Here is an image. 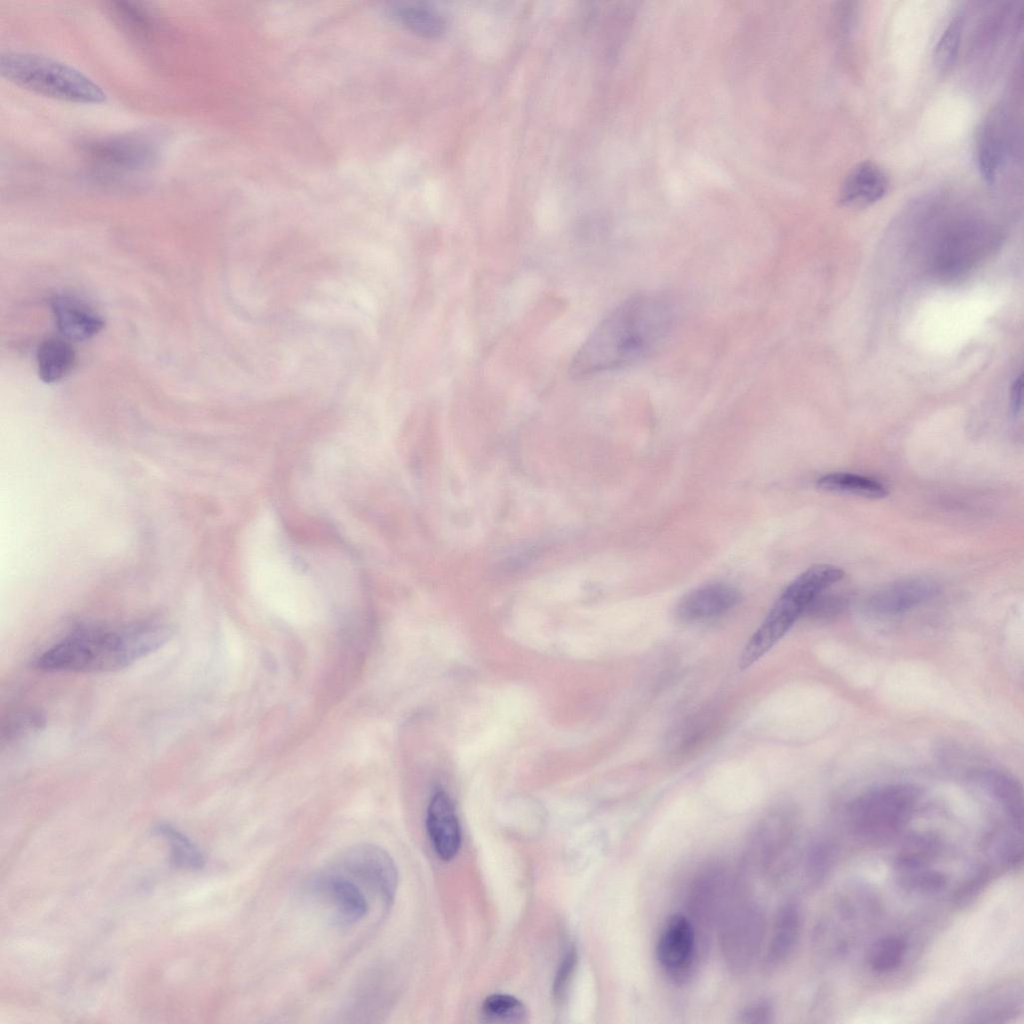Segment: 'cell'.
I'll list each match as a JSON object with an SVG mask.
<instances>
[{"label": "cell", "instance_id": "obj_1", "mask_svg": "<svg viewBox=\"0 0 1024 1024\" xmlns=\"http://www.w3.org/2000/svg\"><path fill=\"white\" fill-rule=\"evenodd\" d=\"M676 319V304L665 293L643 292L626 298L580 346L570 363V375L584 379L645 359L669 337Z\"/></svg>", "mask_w": 1024, "mask_h": 1024}, {"label": "cell", "instance_id": "obj_2", "mask_svg": "<svg viewBox=\"0 0 1024 1024\" xmlns=\"http://www.w3.org/2000/svg\"><path fill=\"white\" fill-rule=\"evenodd\" d=\"M170 634L166 626L156 623L81 627L46 649L33 666L50 672H113L156 651Z\"/></svg>", "mask_w": 1024, "mask_h": 1024}, {"label": "cell", "instance_id": "obj_3", "mask_svg": "<svg viewBox=\"0 0 1024 1024\" xmlns=\"http://www.w3.org/2000/svg\"><path fill=\"white\" fill-rule=\"evenodd\" d=\"M934 225L929 262L934 273L942 278L966 273L999 242L996 228L970 211H954Z\"/></svg>", "mask_w": 1024, "mask_h": 1024}, {"label": "cell", "instance_id": "obj_4", "mask_svg": "<svg viewBox=\"0 0 1024 1024\" xmlns=\"http://www.w3.org/2000/svg\"><path fill=\"white\" fill-rule=\"evenodd\" d=\"M843 577L844 571L841 568L831 564H817L795 578L746 643L740 657V667H750L765 655L805 614L810 604Z\"/></svg>", "mask_w": 1024, "mask_h": 1024}, {"label": "cell", "instance_id": "obj_5", "mask_svg": "<svg viewBox=\"0 0 1024 1024\" xmlns=\"http://www.w3.org/2000/svg\"><path fill=\"white\" fill-rule=\"evenodd\" d=\"M3 77L31 92L73 103L105 101L104 90L79 70L43 55L8 52L0 57Z\"/></svg>", "mask_w": 1024, "mask_h": 1024}, {"label": "cell", "instance_id": "obj_6", "mask_svg": "<svg viewBox=\"0 0 1024 1024\" xmlns=\"http://www.w3.org/2000/svg\"><path fill=\"white\" fill-rule=\"evenodd\" d=\"M717 927L720 953L726 968L735 975L747 973L761 959L768 932L762 906L753 899L735 894Z\"/></svg>", "mask_w": 1024, "mask_h": 1024}, {"label": "cell", "instance_id": "obj_7", "mask_svg": "<svg viewBox=\"0 0 1024 1024\" xmlns=\"http://www.w3.org/2000/svg\"><path fill=\"white\" fill-rule=\"evenodd\" d=\"M796 833L797 822L790 807L772 806L748 836L746 863L770 883L780 882L793 862Z\"/></svg>", "mask_w": 1024, "mask_h": 1024}, {"label": "cell", "instance_id": "obj_8", "mask_svg": "<svg viewBox=\"0 0 1024 1024\" xmlns=\"http://www.w3.org/2000/svg\"><path fill=\"white\" fill-rule=\"evenodd\" d=\"M918 794V790L908 784H889L871 789L849 804V823L862 837H889L909 821Z\"/></svg>", "mask_w": 1024, "mask_h": 1024}, {"label": "cell", "instance_id": "obj_9", "mask_svg": "<svg viewBox=\"0 0 1024 1024\" xmlns=\"http://www.w3.org/2000/svg\"><path fill=\"white\" fill-rule=\"evenodd\" d=\"M736 888L721 864L709 863L701 868L690 882L686 899V915L695 928L717 926Z\"/></svg>", "mask_w": 1024, "mask_h": 1024}, {"label": "cell", "instance_id": "obj_10", "mask_svg": "<svg viewBox=\"0 0 1024 1024\" xmlns=\"http://www.w3.org/2000/svg\"><path fill=\"white\" fill-rule=\"evenodd\" d=\"M698 956L697 930L686 914H673L664 923L657 943L656 959L672 980L685 981L692 974Z\"/></svg>", "mask_w": 1024, "mask_h": 1024}, {"label": "cell", "instance_id": "obj_11", "mask_svg": "<svg viewBox=\"0 0 1024 1024\" xmlns=\"http://www.w3.org/2000/svg\"><path fill=\"white\" fill-rule=\"evenodd\" d=\"M340 868L364 882L384 902H393L398 886V871L389 853L374 844H357L340 857Z\"/></svg>", "mask_w": 1024, "mask_h": 1024}, {"label": "cell", "instance_id": "obj_12", "mask_svg": "<svg viewBox=\"0 0 1024 1024\" xmlns=\"http://www.w3.org/2000/svg\"><path fill=\"white\" fill-rule=\"evenodd\" d=\"M88 159L106 173L138 172L155 159L153 143L142 136H117L88 144Z\"/></svg>", "mask_w": 1024, "mask_h": 1024}, {"label": "cell", "instance_id": "obj_13", "mask_svg": "<svg viewBox=\"0 0 1024 1024\" xmlns=\"http://www.w3.org/2000/svg\"><path fill=\"white\" fill-rule=\"evenodd\" d=\"M1013 126L1004 109L992 112L981 128L977 143L979 169L989 183H994L1008 159L1016 154Z\"/></svg>", "mask_w": 1024, "mask_h": 1024}, {"label": "cell", "instance_id": "obj_14", "mask_svg": "<svg viewBox=\"0 0 1024 1024\" xmlns=\"http://www.w3.org/2000/svg\"><path fill=\"white\" fill-rule=\"evenodd\" d=\"M313 888L330 905L333 918L338 924H355L363 919L369 911V903L365 894L343 874L320 875L314 881Z\"/></svg>", "mask_w": 1024, "mask_h": 1024}, {"label": "cell", "instance_id": "obj_15", "mask_svg": "<svg viewBox=\"0 0 1024 1024\" xmlns=\"http://www.w3.org/2000/svg\"><path fill=\"white\" fill-rule=\"evenodd\" d=\"M737 588L725 583L698 587L684 595L676 605L675 615L685 623L709 620L725 614L740 601Z\"/></svg>", "mask_w": 1024, "mask_h": 1024}, {"label": "cell", "instance_id": "obj_16", "mask_svg": "<svg viewBox=\"0 0 1024 1024\" xmlns=\"http://www.w3.org/2000/svg\"><path fill=\"white\" fill-rule=\"evenodd\" d=\"M939 591L937 582L929 577H910L890 583L868 600V608L881 615H895L934 597Z\"/></svg>", "mask_w": 1024, "mask_h": 1024}, {"label": "cell", "instance_id": "obj_17", "mask_svg": "<svg viewBox=\"0 0 1024 1024\" xmlns=\"http://www.w3.org/2000/svg\"><path fill=\"white\" fill-rule=\"evenodd\" d=\"M801 928V913L793 901L783 903L773 919L770 932H767L761 956L763 967L774 971L790 958L798 942Z\"/></svg>", "mask_w": 1024, "mask_h": 1024}, {"label": "cell", "instance_id": "obj_18", "mask_svg": "<svg viewBox=\"0 0 1024 1024\" xmlns=\"http://www.w3.org/2000/svg\"><path fill=\"white\" fill-rule=\"evenodd\" d=\"M427 832L439 858L453 859L461 846V829L454 805L444 791L431 797L426 816Z\"/></svg>", "mask_w": 1024, "mask_h": 1024}, {"label": "cell", "instance_id": "obj_19", "mask_svg": "<svg viewBox=\"0 0 1024 1024\" xmlns=\"http://www.w3.org/2000/svg\"><path fill=\"white\" fill-rule=\"evenodd\" d=\"M888 186V176L880 166L861 162L845 178L839 200L846 206H866L881 199Z\"/></svg>", "mask_w": 1024, "mask_h": 1024}, {"label": "cell", "instance_id": "obj_20", "mask_svg": "<svg viewBox=\"0 0 1024 1024\" xmlns=\"http://www.w3.org/2000/svg\"><path fill=\"white\" fill-rule=\"evenodd\" d=\"M52 309L58 330L71 341H81L97 334L104 322L84 303L71 297L61 296L52 302Z\"/></svg>", "mask_w": 1024, "mask_h": 1024}, {"label": "cell", "instance_id": "obj_21", "mask_svg": "<svg viewBox=\"0 0 1024 1024\" xmlns=\"http://www.w3.org/2000/svg\"><path fill=\"white\" fill-rule=\"evenodd\" d=\"M974 780L1002 806L1014 828L1022 831L1023 793L1019 782L1009 774L994 769L979 770Z\"/></svg>", "mask_w": 1024, "mask_h": 1024}, {"label": "cell", "instance_id": "obj_22", "mask_svg": "<svg viewBox=\"0 0 1024 1024\" xmlns=\"http://www.w3.org/2000/svg\"><path fill=\"white\" fill-rule=\"evenodd\" d=\"M391 13L399 24L422 37H439L446 28L443 17L424 4L400 3L392 8Z\"/></svg>", "mask_w": 1024, "mask_h": 1024}, {"label": "cell", "instance_id": "obj_23", "mask_svg": "<svg viewBox=\"0 0 1024 1024\" xmlns=\"http://www.w3.org/2000/svg\"><path fill=\"white\" fill-rule=\"evenodd\" d=\"M74 363V350L66 340L50 338L39 346L38 373L44 382L50 383L62 379L71 371Z\"/></svg>", "mask_w": 1024, "mask_h": 1024}, {"label": "cell", "instance_id": "obj_24", "mask_svg": "<svg viewBox=\"0 0 1024 1024\" xmlns=\"http://www.w3.org/2000/svg\"><path fill=\"white\" fill-rule=\"evenodd\" d=\"M817 486L830 492L848 493L871 499L884 498L889 494L887 486L882 482L847 472L825 474L817 480Z\"/></svg>", "mask_w": 1024, "mask_h": 1024}, {"label": "cell", "instance_id": "obj_25", "mask_svg": "<svg viewBox=\"0 0 1024 1024\" xmlns=\"http://www.w3.org/2000/svg\"><path fill=\"white\" fill-rule=\"evenodd\" d=\"M155 832L169 843L173 864L193 870L201 869L204 866V856L199 848L172 825L159 823L155 827Z\"/></svg>", "mask_w": 1024, "mask_h": 1024}, {"label": "cell", "instance_id": "obj_26", "mask_svg": "<svg viewBox=\"0 0 1024 1024\" xmlns=\"http://www.w3.org/2000/svg\"><path fill=\"white\" fill-rule=\"evenodd\" d=\"M482 1015L488 1022L519 1023L526 1017V1008L514 996L498 993L484 1000Z\"/></svg>", "mask_w": 1024, "mask_h": 1024}, {"label": "cell", "instance_id": "obj_27", "mask_svg": "<svg viewBox=\"0 0 1024 1024\" xmlns=\"http://www.w3.org/2000/svg\"><path fill=\"white\" fill-rule=\"evenodd\" d=\"M905 941L896 936H888L879 939L872 946L868 963L870 967L879 973H885L897 968L906 952Z\"/></svg>", "mask_w": 1024, "mask_h": 1024}, {"label": "cell", "instance_id": "obj_28", "mask_svg": "<svg viewBox=\"0 0 1024 1024\" xmlns=\"http://www.w3.org/2000/svg\"><path fill=\"white\" fill-rule=\"evenodd\" d=\"M963 26V15H955L946 26L936 45L935 64L942 73L949 71L955 63Z\"/></svg>", "mask_w": 1024, "mask_h": 1024}, {"label": "cell", "instance_id": "obj_29", "mask_svg": "<svg viewBox=\"0 0 1024 1024\" xmlns=\"http://www.w3.org/2000/svg\"><path fill=\"white\" fill-rule=\"evenodd\" d=\"M899 880L906 888L919 891H937L946 884L945 876L935 870H927L925 867L899 873Z\"/></svg>", "mask_w": 1024, "mask_h": 1024}, {"label": "cell", "instance_id": "obj_30", "mask_svg": "<svg viewBox=\"0 0 1024 1024\" xmlns=\"http://www.w3.org/2000/svg\"><path fill=\"white\" fill-rule=\"evenodd\" d=\"M829 848L823 842L814 843L809 847L805 857V872L810 880L818 881L827 872L831 856Z\"/></svg>", "mask_w": 1024, "mask_h": 1024}, {"label": "cell", "instance_id": "obj_31", "mask_svg": "<svg viewBox=\"0 0 1024 1024\" xmlns=\"http://www.w3.org/2000/svg\"><path fill=\"white\" fill-rule=\"evenodd\" d=\"M577 965V952L570 948L562 959L553 983V996L560 1000L566 993L572 975Z\"/></svg>", "mask_w": 1024, "mask_h": 1024}, {"label": "cell", "instance_id": "obj_32", "mask_svg": "<svg viewBox=\"0 0 1024 1024\" xmlns=\"http://www.w3.org/2000/svg\"><path fill=\"white\" fill-rule=\"evenodd\" d=\"M773 1008L768 1001H757L744 1008L739 1022L744 1024H766L772 1021Z\"/></svg>", "mask_w": 1024, "mask_h": 1024}, {"label": "cell", "instance_id": "obj_33", "mask_svg": "<svg viewBox=\"0 0 1024 1024\" xmlns=\"http://www.w3.org/2000/svg\"><path fill=\"white\" fill-rule=\"evenodd\" d=\"M1022 388H1023V377L1020 374L1013 382L1011 386V409L1014 415H1017L1022 407Z\"/></svg>", "mask_w": 1024, "mask_h": 1024}]
</instances>
